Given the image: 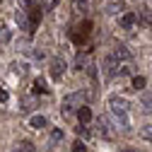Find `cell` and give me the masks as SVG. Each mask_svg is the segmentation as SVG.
I'll return each mask as SVG.
<instances>
[{"label": "cell", "mask_w": 152, "mask_h": 152, "mask_svg": "<svg viewBox=\"0 0 152 152\" xmlns=\"http://www.w3.org/2000/svg\"><path fill=\"white\" fill-rule=\"evenodd\" d=\"M39 20H41V10H39V7H31V10H29V29H36V27H39Z\"/></svg>", "instance_id": "52a82bcc"}, {"label": "cell", "mask_w": 152, "mask_h": 152, "mask_svg": "<svg viewBox=\"0 0 152 152\" xmlns=\"http://www.w3.org/2000/svg\"><path fill=\"white\" fill-rule=\"evenodd\" d=\"M29 126H31V128H44V126H46V118L36 113V116H31V118H29Z\"/></svg>", "instance_id": "8fae6325"}, {"label": "cell", "mask_w": 152, "mask_h": 152, "mask_svg": "<svg viewBox=\"0 0 152 152\" xmlns=\"http://www.w3.org/2000/svg\"><path fill=\"white\" fill-rule=\"evenodd\" d=\"M113 58H116V61H121V58H123V61H128V58H130V51H128L126 46H118L116 51H113Z\"/></svg>", "instance_id": "30bf717a"}, {"label": "cell", "mask_w": 152, "mask_h": 152, "mask_svg": "<svg viewBox=\"0 0 152 152\" xmlns=\"http://www.w3.org/2000/svg\"><path fill=\"white\" fill-rule=\"evenodd\" d=\"M85 99H87V94H82V92H75V94H70V97H65V99H63V111H65V113H70L72 109L85 106Z\"/></svg>", "instance_id": "7a4b0ae2"}, {"label": "cell", "mask_w": 152, "mask_h": 152, "mask_svg": "<svg viewBox=\"0 0 152 152\" xmlns=\"http://www.w3.org/2000/svg\"><path fill=\"white\" fill-rule=\"evenodd\" d=\"M77 135H85V138H87V128H85V126H82V123H80V126H77Z\"/></svg>", "instance_id": "cb8c5ba5"}, {"label": "cell", "mask_w": 152, "mask_h": 152, "mask_svg": "<svg viewBox=\"0 0 152 152\" xmlns=\"http://www.w3.org/2000/svg\"><path fill=\"white\" fill-rule=\"evenodd\" d=\"M140 111L142 113H152V92H142V97H140Z\"/></svg>", "instance_id": "8992f818"}, {"label": "cell", "mask_w": 152, "mask_h": 152, "mask_svg": "<svg viewBox=\"0 0 152 152\" xmlns=\"http://www.w3.org/2000/svg\"><path fill=\"white\" fill-rule=\"evenodd\" d=\"M0 41H10V31H7V29L0 31Z\"/></svg>", "instance_id": "603a6c76"}, {"label": "cell", "mask_w": 152, "mask_h": 152, "mask_svg": "<svg viewBox=\"0 0 152 152\" xmlns=\"http://www.w3.org/2000/svg\"><path fill=\"white\" fill-rule=\"evenodd\" d=\"M142 87H145V77H133V89H138V92H140Z\"/></svg>", "instance_id": "9a60e30c"}, {"label": "cell", "mask_w": 152, "mask_h": 152, "mask_svg": "<svg viewBox=\"0 0 152 152\" xmlns=\"http://www.w3.org/2000/svg\"><path fill=\"white\" fill-rule=\"evenodd\" d=\"M133 24H135V15H133V12H123L121 15V27L123 29H130Z\"/></svg>", "instance_id": "ba28073f"}, {"label": "cell", "mask_w": 152, "mask_h": 152, "mask_svg": "<svg viewBox=\"0 0 152 152\" xmlns=\"http://www.w3.org/2000/svg\"><path fill=\"white\" fill-rule=\"evenodd\" d=\"M109 106H111V111H113V116H116L118 121H121V126L126 128L128 123H126V113H128V102L123 99V97H118V94H113V97H109Z\"/></svg>", "instance_id": "6da1fadb"}, {"label": "cell", "mask_w": 152, "mask_h": 152, "mask_svg": "<svg viewBox=\"0 0 152 152\" xmlns=\"http://www.w3.org/2000/svg\"><path fill=\"white\" fill-rule=\"evenodd\" d=\"M77 116H80V123H82V126L89 123V121H92V111H89V106H80V109H77Z\"/></svg>", "instance_id": "9c48e42d"}, {"label": "cell", "mask_w": 152, "mask_h": 152, "mask_svg": "<svg viewBox=\"0 0 152 152\" xmlns=\"http://www.w3.org/2000/svg\"><path fill=\"white\" fill-rule=\"evenodd\" d=\"M7 99H10V94L5 89H0V102H7Z\"/></svg>", "instance_id": "d4e9b609"}, {"label": "cell", "mask_w": 152, "mask_h": 152, "mask_svg": "<svg viewBox=\"0 0 152 152\" xmlns=\"http://www.w3.org/2000/svg\"><path fill=\"white\" fill-rule=\"evenodd\" d=\"M72 152H87V150H85V145H82V140H77V142L72 145Z\"/></svg>", "instance_id": "ffe728a7"}, {"label": "cell", "mask_w": 152, "mask_h": 152, "mask_svg": "<svg viewBox=\"0 0 152 152\" xmlns=\"http://www.w3.org/2000/svg\"><path fill=\"white\" fill-rule=\"evenodd\" d=\"M123 10H126V5L121 3V0H111V3L104 5V12H106V15H121Z\"/></svg>", "instance_id": "5b68a950"}, {"label": "cell", "mask_w": 152, "mask_h": 152, "mask_svg": "<svg viewBox=\"0 0 152 152\" xmlns=\"http://www.w3.org/2000/svg\"><path fill=\"white\" fill-rule=\"evenodd\" d=\"M63 72H65V61L63 58H53L51 61V77L53 80H61Z\"/></svg>", "instance_id": "277c9868"}, {"label": "cell", "mask_w": 152, "mask_h": 152, "mask_svg": "<svg viewBox=\"0 0 152 152\" xmlns=\"http://www.w3.org/2000/svg\"><path fill=\"white\" fill-rule=\"evenodd\" d=\"M140 138H145V140L152 142V126H145V128L140 130Z\"/></svg>", "instance_id": "4fadbf2b"}, {"label": "cell", "mask_w": 152, "mask_h": 152, "mask_svg": "<svg viewBox=\"0 0 152 152\" xmlns=\"http://www.w3.org/2000/svg\"><path fill=\"white\" fill-rule=\"evenodd\" d=\"M44 89H46V82L44 80H36L34 82V92H44Z\"/></svg>", "instance_id": "ac0fdd59"}, {"label": "cell", "mask_w": 152, "mask_h": 152, "mask_svg": "<svg viewBox=\"0 0 152 152\" xmlns=\"http://www.w3.org/2000/svg\"><path fill=\"white\" fill-rule=\"evenodd\" d=\"M126 152H135V150H126Z\"/></svg>", "instance_id": "484cf974"}, {"label": "cell", "mask_w": 152, "mask_h": 152, "mask_svg": "<svg viewBox=\"0 0 152 152\" xmlns=\"http://www.w3.org/2000/svg\"><path fill=\"white\" fill-rule=\"evenodd\" d=\"M20 152H36V150H34V145H31V142H27V140H24V142L20 145Z\"/></svg>", "instance_id": "e0dca14e"}, {"label": "cell", "mask_w": 152, "mask_h": 152, "mask_svg": "<svg viewBox=\"0 0 152 152\" xmlns=\"http://www.w3.org/2000/svg\"><path fill=\"white\" fill-rule=\"evenodd\" d=\"M63 138V130H53V135H51V142H58Z\"/></svg>", "instance_id": "44dd1931"}, {"label": "cell", "mask_w": 152, "mask_h": 152, "mask_svg": "<svg viewBox=\"0 0 152 152\" xmlns=\"http://www.w3.org/2000/svg\"><path fill=\"white\" fill-rule=\"evenodd\" d=\"M58 3H61V0H41V7H44V10H53Z\"/></svg>", "instance_id": "5bb4252c"}, {"label": "cell", "mask_w": 152, "mask_h": 152, "mask_svg": "<svg viewBox=\"0 0 152 152\" xmlns=\"http://www.w3.org/2000/svg\"><path fill=\"white\" fill-rule=\"evenodd\" d=\"M140 20L147 22V24H152V12H140Z\"/></svg>", "instance_id": "d6986e66"}, {"label": "cell", "mask_w": 152, "mask_h": 152, "mask_svg": "<svg viewBox=\"0 0 152 152\" xmlns=\"http://www.w3.org/2000/svg\"><path fill=\"white\" fill-rule=\"evenodd\" d=\"M20 5H22L24 10H31V7H34V3H31V0H20Z\"/></svg>", "instance_id": "7402d4cb"}, {"label": "cell", "mask_w": 152, "mask_h": 152, "mask_svg": "<svg viewBox=\"0 0 152 152\" xmlns=\"http://www.w3.org/2000/svg\"><path fill=\"white\" fill-rule=\"evenodd\" d=\"M102 70H104V77H113L118 72V65H116V58L113 56H106L104 63H102Z\"/></svg>", "instance_id": "3957f363"}, {"label": "cell", "mask_w": 152, "mask_h": 152, "mask_svg": "<svg viewBox=\"0 0 152 152\" xmlns=\"http://www.w3.org/2000/svg\"><path fill=\"white\" fill-rule=\"evenodd\" d=\"M85 65H87V56H85V53H77V58H75V68L82 70Z\"/></svg>", "instance_id": "7c38bea8"}, {"label": "cell", "mask_w": 152, "mask_h": 152, "mask_svg": "<svg viewBox=\"0 0 152 152\" xmlns=\"http://www.w3.org/2000/svg\"><path fill=\"white\" fill-rule=\"evenodd\" d=\"M72 5H75V10H87V0H72Z\"/></svg>", "instance_id": "2e32d148"}]
</instances>
